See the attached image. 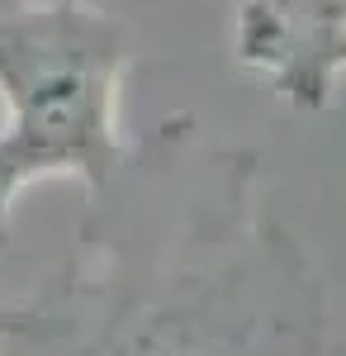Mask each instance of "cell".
Masks as SVG:
<instances>
[{
    "label": "cell",
    "mask_w": 346,
    "mask_h": 356,
    "mask_svg": "<svg viewBox=\"0 0 346 356\" xmlns=\"http://www.w3.org/2000/svg\"><path fill=\"white\" fill-rule=\"evenodd\" d=\"M19 342L48 356H327V290L266 209L261 157L171 114L85 191L67 271L24 304Z\"/></svg>",
    "instance_id": "obj_1"
},
{
    "label": "cell",
    "mask_w": 346,
    "mask_h": 356,
    "mask_svg": "<svg viewBox=\"0 0 346 356\" xmlns=\"http://www.w3.org/2000/svg\"><path fill=\"white\" fill-rule=\"evenodd\" d=\"M133 62V29L105 5L0 0V223L38 181L95 191L119 166Z\"/></svg>",
    "instance_id": "obj_2"
},
{
    "label": "cell",
    "mask_w": 346,
    "mask_h": 356,
    "mask_svg": "<svg viewBox=\"0 0 346 356\" xmlns=\"http://www.w3.org/2000/svg\"><path fill=\"white\" fill-rule=\"evenodd\" d=\"M233 57L290 110H327L346 76V0H238Z\"/></svg>",
    "instance_id": "obj_3"
},
{
    "label": "cell",
    "mask_w": 346,
    "mask_h": 356,
    "mask_svg": "<svg viewBox=\"0 0 346 356\" xmlns=\"http://www.w3.org/2000/svg\"><path fill=\"white\" fill-rule=\"evenodd\" d=\"M19 328H24V304L0 300V356H5V342H19Z\"/></svg>",
    "instance_id": "obj_4"
}]
</instances>
